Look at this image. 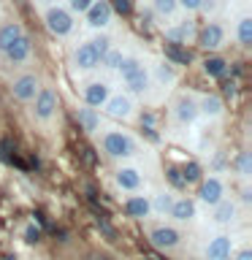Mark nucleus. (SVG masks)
<instances>
[{
	"instance_id": "obj_1",
	"label": "nucleus",
	"mask_w": 252,
	"mask_h": 260,
	"mask_svg": "<svg viewBox=\"0 0 252 260\" xmlns=\"http://www.w3.org/2000/svg\"><path fill=\"white\" fill-rule=\"evenodd\" d=\"M119 81L125 84V92L130 95H146L152 89V79H149V65L144 57L138 54H125V60L117 68Z\"/></svg>"
},
{
	"instance_id": "obj_2",
	"label": "nucleus",
	"mask_w": 252,
	"mask_h": 260,
	"mask_svg": "<svg viewBox=\"0 0 252 260\" xmlns=\"http://www.w3.org/2000/svg\"><path fill=\"white\" fill-rule=\"evenodd\" d=\"M101 152L109 160H130L141 152V144H138L136 136L128 133V130L109 127L101 133Z\"/></svg>"
},
{
	"instance_id": "obj_3",
	"label": "nucleus",
	"mask_w": 252,
	"mask_h": 260,
	"mask_svg": "<svg viewBox=\"0 0 252 260\" xmlns=\"http://www.w3.org/2000/svg\"><path fill=\"white\" fill-rule=\"evenodd\" d=\"M68 65H71L73 76H87V73L101 68V52L95 49V44L89 38H81V41H76V46L71 49Z\"/></svg>"
},
{
	"instance_id": "obj_4",
	"label": "nucleus",
	"mask_w": 252,
	"mask_h": 260,
	"mask_svg": "<svg viewBox=\"0 0 252 260\" xmlns=\"http://www.w3.org/2000/svg\"><path fill=\"white\" fill-rule=\"evenodd\" d=\"M41 14H44L46 30L52 32L54 38H68V36H73V30H76V16H73L65 6L54 3V6L44 8Z\"/></svg>"
},
{
	"instance_id": "obj_5",
	"label": "nucleus",
	"mask_w": 252,
	"mask_h": 260,
	"mask_svg": "<svg viewBox=\"0 0 252 260\" xmlns=\"http://www.w3.org/2000/svg\"><path fill=\"white\" fill-rule=\"evenodd\" d=\"M30 103H33V119L46 125V122L54 119L57 109H60V95H57L54 87H41Z\"/></svg>"
},
{
	"instance_id": "obj_6",
	"label": "nucleus",
	"mask_w": 252,
	"mask_h": 260,
	"mask_svg": "<svg viewBox=\"0 0 252 260\" xmlns=\"http://www.w3.org/2000/svg\"><path fill=\"white\" fill-rule=\"evenodd\" d=\"M198 119V101L190 92H179L171 103V122L176 127H190Z\"/></svg>"
},
{
	"instance_id": "obj_7",
	"label": "nucleus",
	"mask_w": 252,
	"mask_h": 260,
	"mask_svg": "<svg viewBox=\"0 0 252 260\" xmlns=\"http://www.w3.org/2000/svg\"><path fill=\"white\" fill-rule=\"evenodd\" d=\"M225 41H228V30H225V24L219 19H209L198 30V36H195V44H198L201 49H206V52H217V49H223Z\"/></svg>"
},
{
	"instance_id": "obj_8",
	"label": "nucleus",
	"mask_w": 252,
	"mask_h": 260,
	"mask_svg": "<svg viewBox=\"0 0 252 260\" xmlns=\"http://www.w3.org/2000/svg\"><path fill=\"white\" fill-rule=\"evenodd\" d=\"M81 16H84V24L92 32H103V30H109L111 22H114V8H111L109 0H95Z\"/></svg>"
},
{
	"instance_id": "obj_9",
	"label": "nucleus",
	"mask_w": 252,
	"mask_h": 260,
	"mask_svg": "<svg viewBox=\"0 0 252 260\" xmlns=\"http://www.w3.org/2000/svg\"><path fill=\"white\" fill-rule=\"evenodd\" d=\"M101 109L109 114L111 119H122V122H130L136 117V101L130 92H111L109 101H106Z\"/></svg>"
},
{
	"instance_id": "obj_10",
	"label": "nucleus",
	"mask_w": 252,
	"mask_h": 260,
	"mask_svg": "<svg viewBox=\"0 0 252 260\" xmlns=\"http://www.w3.org/2000/svg\"><path fill=\"white\" fill-rule=\"evenodd\" d=\"M111 92H114V89H111V81H109V79H101V76L87 79L84 84H81V103L101 109V106L109 101Z\"/></svg>"
},
{
	"instance_id": "obj_11",
	"label": "nucleus",
	"mask_w": 252,
	"mask_h": 260,
	"mask_svg": "<svg viewBox=\"0 0 252 260\" xmlns=\"http://www.w3.org/2000/svg\"><path fill=\"white\" fill-rule=\"evenodd\" d=\"M228 195L225 190V179L223 176H217V174H209V176H203L201 182H198V201L203 203V206H214V203H219Z\"/></svg>"
},
{
	"instance_id": "obj_12",
	"label": "nucleus",
	"mask_w": 252,
	"mask_h": 260,
	"mask_svg": "<svg viewBox=\"0 0 252 260\" xmlns=\"http://www.w3.org/2000/svg\"><path fill=\"white\" fill-rule=\"evenodd\" d=\"M163 32H166V38L171 41V44H195V36H198V27H195V22H193V16L190 14H184L179 22H171L163 27Z\"/></svg>"
},
{
	"instance_id": "obj_13",
	"label": "nucleus",
	"mask_w": 252,
	"mask_h": 260,
	"mask_svg": "<svg viewBox=\"0 0 252 260\" xmlns=\"http://www.w3.org/2000/svg\"><path fill=\"white\" fill-rule=\"evenodd\" d=\"M114 187L119 192H141L144 190V171L136 166H119L114 171Z\"/></svg>"
},
{
	"instance_id": "obj_14",
	"label": "nucleus",
	"mask_w": 252,
	"mask_h": 260,
	"mask_svg": "<svg viewBox=\"0 0 252 260\" xmlns=\"http://www.w3.org/2000/svg\"><path fill=\"white\" fill-rule=\"evenodd\" d=\"M233 249H236V241L231 233H214L206 241V247H203V257L206 260H231Z\"/></svg>"
},
{
	"instance_id": "obj_15",
	"label": "nucleus",
	"mask_w": 252,
	"mask_h": 260,
	"mask_svg": "<svg viewBox=\"0 0 252 260\" xmlns=\"http://www.w3.org/2000/svg\"><path fill=\"white\" fill-rule=\"evenodd\" d=\"M149 241L154 249H163V252H174L179 244H182V233L176 231L174 225H158L149 231Z\"/></svg>"
},
{
	"instance_id": "obj_16",
	"label": "nucleus",
	"mask_w": 252,
	"mask_h": 260,
	"mask_svg": "<svg viewBox=\"0 0 252 260\" xmlns=\"http://www.w3.org/2000/svg\"><path fill=\"white\" fill-rule=\"evenodd\" d=\"M38 89H41V79L36 76V73H22V76H16L11 81V95L19 103H30Z\"/></svg>"
},
{
	"instance_id": "obj_17",
	"label": "nucleus",
	"mask_w": 252,
	"mask_h": 260,
	"mask_svg": "<svg viewBox=\"0 0 252 260\" xmlns=\"http://www.w3.org/2000/svg\"><path fill=\"white\" fill-rule=\"evenodd\" d=\"M236 219H239V201H233V198H225L214 203L211 206V222L219 225V228H231Z\"/></svg>"
},
{
	"instance_id": "obj_18",
	"label": "nucleus",
	"mask_w": 252,
	"mask_h": 260,
	"mask_svg": "<svg viewBox=\"0 0 252 260\" xmlns=\"http://www.w3.org/2000/svg\"><path fill=\"white\" fill-rule=\"evenodd\" d=\"M168 217L174 219V222L184 225V222H193L195 217H198V203H195L190 195H176L174 203H171V211Z\"/></svg>"
},
{
	"instance_id": "obj_19",
	"label": "nucleus",
	"mask_w": 252,
	"mask_h": 260,
	"mask_svg": "<svg viewBox=\"0 0 252 260\" xmlns=\"http://www.w3.org/2000/svg\"><path fill=\"white\" fill-rule=\"evenodd\" d=\"M149 79H152L154 87H174L176 79H179V73L174 68V62H168L166 57H163V60H154L149 65Z\"/></svg>"
},
{
	"instance_id": "obj_20",
	"label": "nucleus",
	"mask_w": 252,
	"mask_h": 260,
	"mask_svg": "<svg viewBox=\"0 0 252 260\" xmlns=\"http://www.w3.org/2000/svg\"><path fill=\"white\" fill-rule=\"evenodd\" d=\"M3 57L11 65H24V62H30V57H33V41L27 38V32H24L22 38H16L11 46L3 52Z\"/></svg>"
},
{
	"instance_id": "obj_21",
	"label": "nucleus",
	"mask_w": 252,
	"mask_h": 260,
	"mask_svg": "<svg viewBox=\"0 0 252 260\" xmlns=\"http://www.w3.org/2000/svg\"><path fill=\"white\" fill-rule=\"evenodd\" d=\"M76 122H79V127L84 130V133H98L101 130V111L95 109V106H87V103H79V109H76Z\"/></svg>"
},
{
	"instance_id": "obj_22",
	"label": "nucleus",
	"mask_w": 252,
	"mask_h": 260,
	"mask_svg": "<svg viewBox=\"0 0 252 260\" xmlns=\"http://www.w3.org/2000/svg\"><path fill=\"white\" fill-rule=\"evenodd\" d=\"M125 214L130 219H146L152 214V206H149V195H141V192H130V198L125 201Z\"/></svg>"
},
{
	"instance_id": "obj_23",
	"label": "nucleus",
	"mask_w": 252,
	"mask_h": 260,
	"mask_svg": "<svg viewBox=\"0 0 252 260\" xmlns=\"http://www.w3.org/2000/svg\"><path fill=\"white\" fill-rule=\"evenodd\" d=\"M198 101V117H206V119H219L223 117V111H225V106L223 101H219L217 95H201V98H195Z\"/></svg>"
},
{
	"instance_id": "obj_24",
	"label": "nucleus",
	"mask_w": 252,
	"mask_h": 260,
	"mask_svg": "<svg viewBox=\"0 0 252 260\" xmlns=\"http://www.w3.org/2000/svg\"><path fill=\"white\" fill-rule=\"evenodd\" d=\"M174 190H158L154 195H149V206H152V214L158 217H166L171 211V203H174Z\"/></svg>"
},
{
	"instance_id": "obj_25",
	"label": "nucleus",
	"mask_w": 252,
	"mask_h": 260,
	"mask_svg": "<svg viewBox=\"0 0 252 260\" xmlns=\"http://www.w3.org/2000/svg\"><path fill=\"white\" fill-rule=\"evenodd\" d=\"M22 36H24V27L19 22H3L0 24V54H3L6 49L11 46L16 38H22Z\"/></svg>"
},
{
	"instance_id": "obj_26",
	"label": "nucleus",
	"mask_w": 252,
	"mask_h": 260,
	"mask_svg": "<svg viewBox=\"0 0 252 260\" xmlns=\"http://www.w3.org/2000/svg\"><path fill=\"white\" fill-rule=\"evenodd\" d=\"M233 38L239 41L241 46H249L252 44V16L244 14L236 19V27H233Z\"/></svg>"
},
{
	"instance_id": "obj_27",
	"label": "nucleus",
	"mask_w": 252,
	"mask_h": 260,
	"mask_svg": "<svg viewBox=\"0 0 252 260\" xmlns=\"http://www.w3.org/2000/svg\"><path fill=\"white\" fill-rule=\"evenodd\" d=\"M122 60H125V49H119L117 44H111L109 52L101 57V68H106L109 73H117V68L122 65Z\"/></svg>"
},
{
	"instance_id": "obj_28",
	"label": "nucleus",
	"mask_w": 252,
	"mask_h": 260,
	"mask_svg": "<svg viewBox=\"0 0 252 260\" xmlns=\"http://www.w3.org/2000/svg\"><path fill=\"white\" fill-rule=\"evenodd\" d=\"M152 14L171 22L179 14V3H176V0H152Z\"/></svg>"
},
{
	"instance_id": "obj_29",
	"label": "nucleus",
	"mask_w": 252,
	"mask_h": 260,
	"mask_svg": "<svg viewBox=\"0 0 252 260\" xmlns=\"http://www.w3.org/2000/svg\"><path fill=\"white\" fill-rule=\"evenodd\" d=\"M203 73L209 79H223L228 73V60H223V57H206L203 60Z\"/></svg>"
},
{
	"instance_id": "obj_30",
	"label": "nucleus",
	"mask_w": 252,
	"mask_h": 260,
	"mask_svg": "<svg viewBox=\"0 0 252 260\" xmlns=\"http://www.w3.org/2000/svg\"><path fill=\"white\" fill-rule=\"evenodd\" d=\"M233 168H236V174H239L241 182H249L252 179V154L244 149L236 154V160H233Z\"/></svg>"
},
{
	"instance_id": "obj_31",
	"label": "nucleus",
	"mask_w": 252,
	"mask_h": 260,
	"mask_svg": "<svg viewBox=\"0 0 252 260\" xmlns=\"http://www.w3.org/2000/svg\"><path fill=\"white\" fill-rule=\"evenodd\" d=\"M166 60L174 62V65H187L193 60V54L187 52V46H182V44H168L166 46Z\"/></svg>"
},
{
	"instance_id": "obj_32",
	"label": "nucleus",
	"mask_w": 252,
	"mask_h": 260,
	"mask_svg": "<svg viewBox=\"0 0 252 260\" xmlns=\"http://www.w3.org/2000/svg\"><path fill=\"white\" fill-rule=\"evenodd\" d=\"M179 174H182L184 184H198L201 179H203V171H201L198 162H184V166L179 168Z\"/></svg>"
},
{
	"instance_id": "obj_33",
	"label": "nucleus",
	"mask_w": 252,
	"mask_h": 260,
	"mask_svg": "<svg viewBox=\"0 0 252 260\" xmlns=\"http://www.w3.org/2000/svg\"><path fill=\"white\" fill-rule=\"evenodd\" d=\"M92 3H95V0H65V8H68L73 16H81Z\"/></svg>"
},
{
	"instance_id": "obj_34",
	"label": "nucleus",
	"mask_w": 252,
	"mask_h": 260,
	"mask_svg": "<svg viewBox=\"0 0 252 260\" xmlns=\"http://www.w3.org/2000/svg\"><path fill=\"white\" fill-rule=\"evenodd\" d=\"M176 3H179V11H182V14H198L201 11V3H203V0H176Z\"/></svg>"
},
{
	"instance_id": "obj_35",
	"label": "nucleus",
	"mask_w": 252,
	"mask_h": 260,
	"mask_svg": "<svg viewBox=\"0 0 252 260\" xmlns=\"http://www.w3.org/2000/svg\"><path fill=\"white\" fill-rule=\"evenodd\" d=\"M22 239L27 241V244H38L41 241V228L36 222H30L27 228H24V233H22Z\"/></svg>"
},
{
	"instance_id": "obj_36",
	"label": "nucleus",
	"mask_w": 252,
	"mask_h": 260,
	"mask_svg": "<svg viewBox=\"0 0 252 260\" xmlns=\"http://www.w3.org/2000/svg\"><path fill=\"white\" fill-rule=\"evenodd\" d=\"M231 260H252V249H249V247H239V249H233Z\"/></svg>"
},
{
	"instance_id": "obj_37",
	"label": "nucleus",
	"mask_w": 252,
	"mask_h": 260,
	"mask_svg": "<svg viewBox=\"0 0 252 260\" xmlns=\"http://www.w3.org/2000/svg\"><path fill=\"white\" fill-rule=\"evenodd\" d=\"M168 179H171L176 187H184V179H182V174H179L176 166H168Z\"/></svg>"
},
{
	"instance_id": "obj_38",
	"label": "nucleus",
	"mask_w": 252,
	"mask_h": 260,
	"mask_svg": "<svg viewBox=\"0 0 252 260\" xmlns=\"http://www.w3.org/2000/svg\"><path fill=\"white\" fill-rule=\"evenodd\" d=\"M154 122H158V119H154V114H149V111L141 114V125H144V130H154Z\"/></svg>"
},
{
	"instance_id": "obj_39",
	"label": "nucleus",
	"mask_w": 252,
	"mask_h": 260,
	"mask_svg": "<svg viewBox=\"0 0 252 260\" xmlns=\"http://www.w3.org/2000/svg\"><path fill=\"white\" fill-rule=\"evenodd\" d=\"M111 8H114V11H119V14H130V0H114Z\"/></svg>"
},
{
	"instance_id": "obj_40",
	"label": "nucleus",
	"mask_w": 252,
	"mask_h": 260,
	"mask_svg": "<svg viewBox=\"0 0 252 260\" xmlns=\"http://www.w3.org/2000/svg\"><path fill=\"white\" fill-rule=\"evenodd\" d=\"M223 95L225 98H233L236 95V81H223Z\"/></svg>"
},
{
	"instance_id": "obj_41",
	"label": "nucleus",
	"mask_w": 252,
	"mask_h": 260,
	"mask_svg": "<svg viewBox=\"0 0 252 260\" xmlns=\"http://www.w3.org/2000/svg\"><path fill=\"white\" fill-rule=\"evenodd\" d=\"M225 162H228V160H225V154H223V152H214V171H223V168H225Z\"/></svg>"
},
{
	"instance_id": "obj_42",
	"label": "nucleus",
	"mask_w": 252,
	"mask_h": 260,
	"mask_svg": "<svg viewBox=\"0 0 252 260\" xmlns=\"http://www.w3.org/2000/svg\"><path fill=\"white\" fill-rule=\"evenodd\" d=\"M241 203H244V206H249V203H252V190H249L247 184L241 187Z\"/></svg>"
},
{
	"instance_id": "obj_43",
	"label": "nucleus",
	"mask_w": 252,
	"mask_h": 260,
	"mask_svg": "<svg viewBox=\"0 0 252 260\" xmlns=\"http://www.w3.org/2000/svg\"><path fill=\"white\" fill-rule=\"evenodd\" d=\"M57 0H33V6L38 8V11H44V8H49V6H54Z\"/></svg>"
},
{
	"instance_id": "obj_44",
	"label": "nucleus",
	"mask_w": 252,
	"mask_h": 260,
	"mask_svg": "<svg viewBox=\"0 0 252 260\" xmlns=\"http://www.w3.org/2000/svg\"><path fill=\"white\" fill-rule=\"evenodd\" d=\"M87 260H103V257H101V255H89Z\"/></svg>"
},
{
	"instance_id": "obj_45",
	"label": "nucleus",
	"mask_w": 252,
	"mask_h": 260,
	"mask_svg": "<svg viewBox=\"0 0 252 260\" xmlns=\"http://www.w3.org/2000/svg\"><path fill=\"white\" fill-rule=\"evenodd\" d=\"M144 260H154V257H144Z\"/></svg>"
}]
</instances>
